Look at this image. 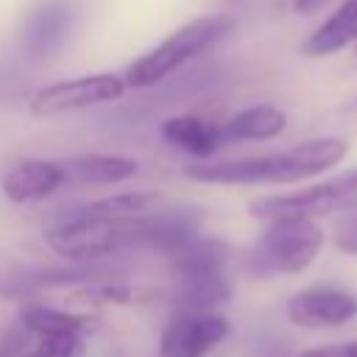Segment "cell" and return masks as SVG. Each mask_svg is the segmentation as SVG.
<instances>
[{
	"label": "cell",
	"mask_w": 357,
	"mask_h": 357,
	"mask_svg": "<svg viewBox=\"0 0 357 357\" xmlns=\"http://www.w3.org/2000/svg\"><path fill=\"white\" fill-rule=\"evenodd\" d=\"M67 184V173L61 162L53 159H25L8 167L0 178V190L14 204H31L53 195Z\"/></svg>",
	"instance_id": "8fae6325"
},
{
	"label": "cell",
	"mask_w": 357,
	"mask_h": 357,
	"mask_svg": "<svg viewBox=\"0 0 357 357\" xmlns=\"http://www.w3.org/2000/svg\"><path fill=\"white\" fill-rule=\"evenodd\" d=\"M126 86H128L126 78L114 75V73H92V75L53 81L31 98V114L33 117H59V114L81 112L89 106H103V103L120 100Z\"/></svg>",
	"instance_id": "52a82bcc"
},
{
	"label": "cell",
	"mask_w": 357,
	"mask_h": 357,
	"mask_svg": "<svg viewBox=\"0 0 357 357\" xmlns=\"http://www.w3.org/2000/svg\"><path fill=\"white\" fill-rule=\"evenodd\" d=\"M287 318L304 329L340 326L357 318V293L343 287H307L290 296Z\"/></svg>",
	"instance_id": "9c48e42d"
},
{
	"label": "cell",
	"mask_w": 357,
	"mask_h": 357,
	"mask_svg": "<svg viewBox=\"0 0 357 357\" xmlns=\"http://www.w3.org/2000/svg\"><path fill=\"white\" fill-rule=\"evenodd\" d=\"M349 42H357V0H343V6L321 28H315V33L307 36L301 50L307 56H329L343 50Z\"/></svg>",
	"instance_id": "2e32d148"
},
{
	"label": "cell",
	"mask_w": 357,
	"mask_h": 357,
	"mask_svg": "<svg viewBox=\"0 0 357 357\" xmlns=\"http://www.w3.org/2000/svg\"><path fill=\"white\" fill-rule=\"evenodd\" d=\"M20 324L31 335H50V332H86L92 326V318L45 307V304H28L20 312Z\"/></svg>",
	"instance_id": "e0dca14e"
},
{
	"label": "cell",
	"mask_w": 357,
	"mask_h": 357,
	"mask_svg": "<svg viewBox=\"0 0 357 357\" xmlns=\"http://www.w3.org/2000/svg\"><path fill=\"white\" fill-rule=\"evenodd\" d=\"M343 351H346V357H357V340L343 343Z\"/></svg>",
	"instance_id": "603a6c76"
},
{
	"label": "cell",
	"mask_w": 357,
	"mask_h": 357,
	"mask_svg": "<svg viewBox=\"0 0 357 357\" xmlns=\"http://www.w3.org/2000/svg\"><path fill=\"white\" fill-rule=\"evenodd\" d=\"M234 28V20L229 14H209L198 17L178 31H173L165 42H159L153 50L142 53L128 70H126V84L134 89H145L184 67L187 61L204 56L212 45H218L229 31Z\"/></svg>",
	"instance_id": "277c9868"
},
{
	"label": "cell",
	"mask_w": 357,
	"mask_h": 357,
	"mask_svg": "<svg viewBox=\"0 0 357 357\" xmlns=\"http://www.w3.org/2000/svg\"><path fill=\"white\" fill-rule=\"evenodd\" d=\"M321 245H324V229L315 220H304V218L271 220V226L248 254V271L254 276L298 273L315 259Z\"/></svg>",
	"instance_id": "5b68a950"
},
{
	"label": "cell",
	"mask_w": 357,
	"mask_h": 357,
	"mask_svg": "<svg viewBox=\"0 0 357 357\" xmlns=\"http://www.w3.org/2000/svg\"><path fill=\"white\" fill-rule=\"evenodd\" d=\"M324 0H293V6H296V11H312V8H318Z\"/></svg>",
	"instance_id": "7402d4cb"
},
{
	"label": "cell",
	"mask_w": 357,
	"mask_h": 357,
	"mask_svg": "<svg viewBox=\"0 0 357 357\" xmlns=\"http://www.w3.org/2000/svg\"><path fill=\"white\" fill-rule=\"evenodd\" d=\"M357 206V170H349L337 178H329L324 184H315L301 192L290 195H265L251 201V215L262 220H290V218H304L315 220L329 212H343Z\"/></svg>",
	"instance_id": "8992f818"
},
{
	"label": "cell",
	"mask_w": 357,
	"mask_h": 357,
	"mask_svg": "<svg viewBox=\"0 0 357 357\" xmlns=\"http://www.w3.org/2000/svg\"><path fill=\"white\" fill-rule=\"evenodd\" d=\"M47 245L67 262H98L128 245H142V218H114L78 209L45 234Z\"/></svg>",
	"instance_id": "7a4b0ae2"
},
{
	"label": "cell",
	"mask_w": 357,
	"mask_h": 357,
	"mask_svg": "<svg viewBox=\"0 0 357 357\" xmlns=\"http://www.w3.org/2000/svg\"><path fill=\"white\" fill-rule=\"evenodd\" d=\"M162 206V195L153 190H131L117 195H103L81 209L98 212V215H114V218H145Z\"/></svg>",
	"instance_id": "ac0fdd59"
},
{
	"label": "cell",
	"mask_w": 357,
	"mask_h": 357,
	"mask_svg": "<svg viewBox=\"0 0 357 357\" xmlns=\"http://www.w3.org/2000/svg\"><path fill=\"white\" fill-rule=\"evenodd\" d=\"M73 28V6L67 0L39 3L22 25V47L33 59H47L67 42Z\"/></svg>",
	"instance_id": "30bf717a"
},
{
	"label": "cell",
	"mask_w": 357,
	"mask_h": 357,
	"mask_svg": "<svg viewBox=\"0 0 357 357\" xmlns=\"http://www.w3.org/2000/svg\"><path fill=\"white\" fill-rule=\"evenodd\" d=\"M201 237V218L192 209H165L142 218V245L162 251L165 257H176L190 243Z\"/></svg>",
	"instance_id": "7c38bea8"
},
{
	"label": "cell",
	"mask_w": 357,
	"mask_h": 357,
	"mask_svg": "<svg viewBox=\"0 0 357 357\" xmlns=\"http://www.w3.org/2000/svg\"><path fill=\"white\" fill-rule=\"evenodd\" d=\"M335 245L346 254H357V215H346L335 223Z\"/></svg>",
	"instance_id": "ffe728a7"
},
{
	"label": "cell",
	"mask_w": 357,
	"mask_h": 357,
	"mask_svg": "<svg viewBox=\"0 0 357 357\" xmlns=\"http://www.w3.org/2000/svg\"><path fill=\"white\" fill-rule=\"evenodd\" d=\"M287 117L282 109L259 103L248 106L237 114H231L226 123H218L220 139L223 142H259V139H273L284 131Z\"/></svg>",
	"instance_id": "4fadbf2b"
},
{
	"label": "cell",
	"mask_w": 357,
	"mask_h": 357,
	"mask_svg": "<svg viewBox=\"0 0 357 357\" xmlns=\"http://www.w3.org/2000/svg\"><path fill=\"white\" fill-rule=\"evenodd\" d=\"M346 153H349L346 139L315 137L273 153L243 156L212 165H190L184 173L192 181H204V184H293L335 167L337 162H343Z\"/></svg>",
	"instance_id": "6da1fadb"
},
{
	"label": "cell",
	"mask_w": 357,
	"mask_h": 357,
	"mask_svg": "<svg viewBox=\"0 0 357 357\" xmlns=\"http://www.w3.org/2000/svg\"><path fill=\"white\" fill-rule=\"evenodd\" d=\"M173 262V301L184 312H206L231 298V282L226 273V245L212 237H198L184 251L170 257Z\"/></svg>",
	"instance_id": "3957f363"
},
{
	"label": "cell",
	"mask_w": 357,
	"mask_h": 357,
	"mask_svg": "<svg viewBox=\"0 0 357 357\" xmlns=\"http://www.w3.org/2000/svg\"><path fill=\"white\" fill-rule=\"evenodd\" d=\"M86 332H50L33 335L31 357H81Z\"/></svg>",
	"instance_id": "d6986e66"
},
{
	"label": "cell",
	"mask_w": 357,
	"mask_h": 357,
	"mask_svg": "<svg viewBox=\"0 0 357 357\" xmlns=\"http://www.w3.org/2000/svg\"><path fill=\"white\" fill-rule=\"evenodd\" d=\"M61 165H64L67 181H75V184H120L134 178L139 170L137 159H128L120 153H81Z\"/></svg>",
	"instance_id": "9a60e30c"
},
{
	"label": "cell",
	"mask_w": 357,
	"mask_h": 357,
	"mask_svg": "<svg viewBox=\"0 0 357 357\" xmlns=\"http://www.w3.org/2000/svg\"><path fill=\"white\" fill-rule=\"evenodd\" d=\"M162 139L190 156H198V159H206L212 156L223 139H220V128L218 123H209L204 117H195V114H176L170 120L162 123Z\"/></svg>",
	"instance_id": "5bb4252c"
},
{
	"label": "cell",
	"mask_w": 357,
	"mask_h": 357,
	"mask_svg": "<svg viewBox=\"0 0 357 357\" xmlns=\"http://www.w3.org/2000/svg\"><path fill=\"white\" fill-rule=\"evenodd\" d=\"M229 337V321L212 310L178 312L159 337V357H206Z\"/></svg>",
	"instance_id": "ba28073f"
},
{
	"label": "cell",
	"mask_w": 357,
	"mask_h": 357,
	"mask_svg": "<svg viewBox=\"0 0 357 357\" xmlns=\"http://www.w3.org/2000/svg\"><path fill=\"white\" fill-rule=\"evenodd\" d=\"M298 357H346V351H343V346H318V349L301 351Z\"/></svg>",
	"instance_id": "44dd1931"
}]
</instances>
